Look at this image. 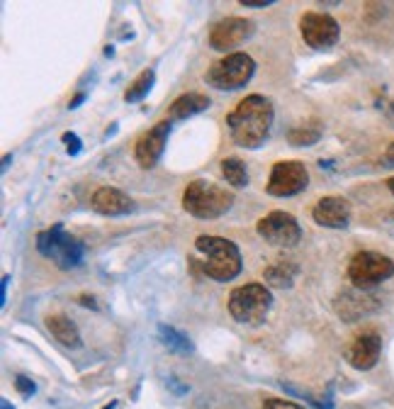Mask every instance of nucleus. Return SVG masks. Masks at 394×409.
I'll use <instances>...</instances> for the list:
<instances>
[{
    "instance_id": "f257e3e1",
    "label": "nucleus",
    "mask_w": 394,
    "mask_h": 409,
    "mask_svg": "<svg viewBox=\"0 0 394 409\" xmlns=\"http://www.w3.org/2000/svg\"><path fill=\"white\" fill-rule=\"evenodd\" d=\"M275 119V107L266 95H246L236 107L226 115V127H229L231 139L243 149H258L268 139Z\"/></svg>"
},
{
    "instance_id": "f03ea898",
    "label": "nucleus",
    "mask_w": 394,
    "mask_h": 409,
    "mask_svg": "<svg viewBox=\"0 0 394 409\" xmlns=\"http://www.w3.org/2000/svg\"><path fill=\"white\" fill-rule=\"evenodd\" d=\"M195 251L199 253V268L212 280L229 283L241 273V251L229 239L202 234L195 241Z\"/></svg>"
},
{
    "instance_id": "7ed1b4c3",
    "label": "nucleus",
    "mask_w": 394,
    "mask_h": 409,
    "mask_svg": "<svg viewBox=\"0 0 394 409\" xmlns=\"http://www.w3.org/2000/svg\"><path fill=\"white\" fill-rule=\"evenodd\" d=\"M234 204V192L226 187L207 183V180H192L182 192V207L197 219H217L226 214Z\"/></svg>"
},
{
    "instance_id": "20e7f679",
    "label": "nucleus",
    "mask_w": 394,
    "mask_h": 409,
    "mask_svg": "<svg viewBox=\"0 0 394 409\" xmlns=\"http://www.w3.org/2000/svg\"><path fill=\"white\" fill-rule=\"evenodd\" d=\"M273 307L270 290L261 283H246L231 290L229 295V312L239 324H248V327H258L266 322L268 312Z\"/></svg>"
},
{
    "instance_id": "39448f33",
    "label": "nucleus",
    "mask_w": 394,
    "mask_h": 409,
    "mask_svg": "<svg viewBox=\"0 0 394 409\" xmlns=\"http://www.w3.org/2000/svg\"><path fill=\"white\" fill-rule=\"evenodd\" d=\"M256 73V61L243 51H234L226 54L224 59L214 61L204 73V81L217 90H239L246 88L248 81Z\"/></svg>"
},
{
    "instance_id": "423d86ee",
    "label": "nucleus",
    "mask_w": 394,
    "mask_h": 409,
    "mask_svg": "<svg viewBox=\"0 0 394 409\" xmlns=\"http://www.w3.org/2000/svg\"><path fill=\"white\" fill-rule=\"evenodd\" d=\"M37 251L54 261L61 271H68L81 266L85 256V246L78 239L66 234L64 224H54L51 229L37 234Z\"/></svg>"
},
{
    "instance_id": "0eeeda50",
    "label": "nucleus",
    "mask_w": 394,
    "mask_h": 409,
    "mask_svg": "<svg viewBox=\"0 0 394 409\" xmlns=\"http://www.w3.org/2000/svg\"><path fill=\"white\" fill-rule=\"evenodd\" d=\"M394 276V261L378 251H358L348 263V278L356 290H373Z\"/></svg>"
},
{
    "instance_id": "6e6552de",
    "label": "nucleus",
    "mask_w": 394,
    "mask_h": 409,
    "mask_svg": "<svg viewBox=\"0 0 394 409\" xmlns=\"http://www.w3.org/2000/svg\"><path fill=\"white\" fill-rule=\"evenodd\" d=\"M256 231H258L261 239H266L273 246H283V249H292L300 244L302 239V227L290 212H270L263 219H258L256 224Z\"/></svg>"
},
{
    "instance_id": "1a4fd4ad",
    "label": "nucleus",
    "mask_w": 394,
    "mask_h": 409,
    "mask_svg": "<svg viewBox=\"0 0 394 409\" xmlns=\"http://www.w3.org/2000/svg\"><path fill=\"white\" fill-rule=\"evenodd\" d=\"M310 183V170L302 161H278L270 170L266 190L273 197H292Z\"/></svg>"
},
{
    "instance_id": "9d476101",
    "label": "nucleus",
    "mask_w": 394,
    "mask_h": 409,
    "mask_svg": "<svg viewBox=\"0 0 394 409\" xmlns=\"http://www.w3.org/2000/svg\"><path fill=\"white\" fill-rule=\"evenodd\" d=\"M302 39L312 49H331L341 37V27L327 13H305L300 17Z\"/></svg>"
},
{
    "instance_id": "9b49d317",
    "label": "nucleus",
    "mask_w": 394,
    "mask_h": 409,
    "mask_svg": "<svg viewBox=\"0 0 394 409\" xmlns=\"http://www.w3.org/2000/svg\"><path fill=\"white\" fill-rule=\"evenodd\" d=\"M256 22L246 17H226V20L217 22L209 32V47L217 51H229L241 47L246 39L253 37Z\"/></svg>"
},
{
    "instance_id": "f8f14e48",
    "label": "nucleus",
    "mask_w": 394,
    "mask_h": 409,
    "mask_svg": "<svg viewBox=\"0 0 394 409\" xmlns=\"http://www.w3.org/2000/svg\"><path fill=\"white\" fill-rule=\"evenodd\" d=\"M168 134H170V119H163L158 122L156 127H151L148 132H144L136 139V146H134V158L141 168H153L158 163V158L163 156V149H165V141H168Z\"/></svg>"
},
{
    "instance_id": "ddd939ff",
    "label": "nucleus",
    "mask_w": 394,
    "mask_h": 409,
    "mask_svg": "<svg viewBox=\"0 0 394 409\" xmlns=\"http://www.w3.org/2000/svg\"><path fill=\"white\" fill-rule=\"evenodd\" d=\"M312 217L317 224L327 227V229H346L348 222H351V204L339 195H327L314 204Z\"/></svg>"
},
{
    "instance_id": "4468645a",
    "label": "nucleus",
    "mask_w": 394,
    "mask_h": 409,
    "mask_svg": "<svg viewBox=\"0 0 394 409\" xmlns=\"http://www.w3.org/2000/svg\"><path fill=\"white\" fill-rule=\"evenodd\" d=\"M382 351V339L378 332H365L348 349V363H351L356 371H370L375 368V363L380 361Z\"/></svg>"
},
{
    "instance_id": "2eb2a0df",
    "label": "nucleus",
    "mask_w": 394,
    "mask_h": 409,
    "mask_svg": "<svg viewBox=\"0 0 394 409\" xmlns=\"http://www.w3.org/2000/svg\"><path fill=\"white\" fill-rule=\"evenodd\" d=\"M131 207H134V202H131L122 190H117V187H110V185L98 187L93 195V209L105 214V217L127 214V212H131Z\"/></svg>"
},
{
    "instance_id": "dca6fc26",
    "label": "nucleus",
    "mask_w": 394,
    "mask_h": 409,
    "mask_svg": "<svg viewBox=\"0 0 394 409\" xmlns=\"http://www.w3.org/2000/svg\"><path fill=\"white\" fill-rule=\"evenodd\" d=\"M375 310H378V300L363 295V290H358V293H344L336 300V312H339V317L346 322H356Z\"/></svg>"
},
{
    "instance_id": "f3484780",
    "label": "nucleus",
    "mask_w": 394,
    "mask_h": 409,
    "mask_svg": "<svg viewBox=\"0 0 394 409\" xmlns=\"http://www.w3.org/2000/svg\"><path fill=\"white\" fill-rule=\"evenodd\" d=\"M47 329L51 332V337L59 341L61 346H66V349H81V332H78V327L68 320L66 315H51L47 317Z\"/></svg>"
},
{
    "instance_id": "a211bd4d",
    "label": "nucleus",
    "mask_w": 394,
    "mask_h": 409,
    "mask_svg": "<svg viewBox=\"0 0 394 409\" xmlns=\"http://www.w3.org/2000/svg\"><path fill=\"white\" fill-rule=\"evenodd\" d=\"M209 107V98L204 93H185L175 98L168 107V119H187L192 115H199Z\"/></svg>"
},
{
    "instance_id": "6ab92c4d",
    "label": "nucleus",
    "mask_w": 394,
    "mask_h": 409,
    "mask_svg": "<svg viewBox=\"0 0 394 409\" xmlns=\"http://www.w3.org/2000/svg\"><path fill=\"white\" fill-rule=\"evenodd\" d=\"M297 273H300V266L295 261H275L263 271V278L273 288H292Z\"/></svg>"
},
{
    "instance_id": "aec40b11",
    "label": "nucleus",
    "mask_w": 394,
    "mask_h": 409,
    "mask_svg": "<svg viewBox=\"0 0 394 409\" xmlns=\"http://www.w3.org/2000/svg\"><path fill=\"white\" fill-rule=\"evenodd\" d=\"M158 337H161L163 346H168L175 354H192V341L185 337L182 332H178L175 327H168V324H158Z\"/></svg>"
},
{
    "instance_id": "412c9836",
    "label": "nucleus",
    "mask_w": 394,
    "mask_h": 409,
    "mask_svg": "<svg viewBox=\"0 0 394 409\" xmlns=\"http://www.w3.org/2000/svg\"><path fill=\"white\" fill-rule=\"evenodd\" d=\"M153 81H156V73H153V68H146V71H141L139 76H136L134 81L129 83L127 93H124V100H127V102L144 100L146 95H148V90L153 88Z\"/></svg>"
},
{
    "instance_id": "4be33fe9",
    "label": "nucleus",
    "mask_w": 394,
    "mask_h": 409,
    "mask_svg": "<svg viewBox=\"0 0 394 409\" xmlns=\"http://www.w3.org/2000/svg\"><path fill=\"white\" fill-rule=\"evenodd\" d=\"M221 173H224V178L229 180V185H234V187L248 185V170L241 158H236V156L224 158V161H221Z\"/></svg>"
},
{
    "instance_id": "5701e85b",
    "label": "nucleus",
    "mask_w": 394,
    "mask_h": 409,
    "mask_svg": "<svg viewBox=\"0 0 394 409\" xmlns=\"http://www.w3.org/2000/svg\"><path fill=\"white\" fill-rule=\"evenodd\" d=\"M319 139H322V127L317 122L300 124V127H292L288 132V141L292 146H314Z\"/></svg>"
},
{
    "instance_id": "b1692460",
    "label": "nucleus",
    "mask_w": 394,
    "mask_h": 409,
    "mask_svg": "<svg viewBox=\"0 0 394 409\" xmlns=\"http://www.w3.org/2000/svg\"><path fill=\"white\" fill-rule=\"evenodd\" d=\"M263 409H305V407L295 405V402H290V400H278V397H268V400H263Z\"/></svg>"
},
{
    "instance_id": "393cba45",
    "label": "nucleus",
    "mask_w": 394,
    "mask_h": 409,
    "mask_svg": "<svg viewBox=\"0 0 394 409\" xmlns=\"http://www.w3.org/2000/svg\"><path fill=\"white\" fill-rule=\"evenodd\" d=\"M15 388L20 390L22 395H27V397H32L34 392H37V385H34L30 378H25V375H17V378H15Z\"/></svg>"
},
{
    "instance_id": "a878e982",
    "label": "nucleus",
    "mask_w": 394,
    "mask_h": 409,
    "mask_svg": "<svg viewBox=\"0 0 394 409\" xmlns=\"http://www.w3.org/2000/svg\"><path fill=\"white\" fill-rule=\"evenodd\" d=\"M61 139H64V144H66V149H68V153H71V156L81 153V139H78V136L73 134V132H66L64 136H61Z\"/></svg>"
},
{
    "instance_id": "bb28decb",
    "label": "nucleus",
    "mask_w": 394,
    "mask_h": 409,
    "mask_svg": "<svg viewBox=\"0 0 394 409\" xmlns=\"http://www.w3.org/2000/svg\"><path fill=\"white\" fill-rule=\"evenodd\" d=\"M275 0H241L243 8H268V5H273Z\"/></svg>"
},
{
    "instance_id": "cd10ccee",
    "label": "nucleus",
    "mask_w": 394,
    "mask_h": 409,
    "mask_svg": "<svg viewBox=\"0 0 394 409\" xmlns=\"http://www.w3.org/2000/svg\"><path fill=\"white\" fill-rule=\"evenodd\" d=\"M78 305L90 307V310H98V302H95V298H90V295H78Z\"/></svg>"
},
{
    "instance_id": "c85d7f7f",
    "label": "nucleus",
    "mask_w": 394,
    "mask_h": 409,
    "mask_svg": "<svg viewBox=\"0 0 394 409\" xmlns=\"http://www.w3.org/2000/svg\"><path fill=\"white\" fill-rule=\"evenodd\" d=\"M8 283H10V276H3V293H0V305H5V300H8Z\"/></svg>"
},
{
    "instance_id": "c756f323",
    "label": "nucleus",
    "mask_w": 394,
    "mask_h": 409,
    "mask_svg": "<svg viewBox=\"0 0 394 409\" xmlns=\"http://www.w3.org/2000/svg\"><path fill=\"white\" fill-rule=\"evenodd\" d=\"M385 158H387V163H392L394 166V141L390 146H387V151H385Z\"/></svg>"
},
{
    "instance_id": "7c9ffc66",
    "label": "nucleus",
    "mask_w": 394,
    "mask_h": 409,
    "mask_svg": "<svg viewBox=\"0 0 394 409\" xmlns=\"http://www.w3.org/2000/svg\"><path fill=\"white\" fill-rule=\"evenodd\" d=\"M168 385H170V388H173L175 392H187V388H182V385H178V380H175V378H168Z\"/></svg>"
},
{
    "instance_id": "2f4dec72",
    "label": "nucleus",
    "mask_w": 394,
    "mask_h": 409,
    "mask_svg": "<svg viewBox=\"0 0 394 409\" xmlns=\"http://www.w3.org/2000/svg\"><path fill=\"white\" fill-rule=\"evenodd\" d=\"M83 100H85V93H78L76 98L71 100V105H68V107H71V110H73V107H78V105H81Z\"/></svg>"
},
{
    "instance_id": "473e14b6",
    "label": "nucleus",
    "mask_w": 394,
    "mask_h": 409,
    "mask_svg": "<svg viewBox=\"0 0 394 409\" xmlns=\"http://www.w3.org/2000/svg\"><path fill=\"white\" fill-rule=\"evenodd\" d=\"M0 409H15V407L10 405V400H0Z\"/></svg>"
},
{
    "instance_id": "72a5a7b5",
    "label": "nucleus",
    "mask_w": 394,
    "mask_h": 409,
    "mask_svg": "<svg viewBox=\"0 0 394 409\" xmlns=\"http://www.w3.org/2000/svg\"><path fill=\"white\" fill-rule=\"evenodd\" d=\"M8 163H10V153H5V158H3V170H8Z\"/></svg>"
},
{
    "instance_id": "f704fd0d",
    "label": "nucleus",
    "mask_w": 394,
    "mask_h": 409,
    "mask_svg": "<svg viewBox=\"0 0 394 409\" xmlns=\"http://www.w3.org/2000/svg\"><path fill=\"white\" fill-rule=\"evenodd\" d=\"M387 187H390V190H392V195H394V178L387 180Z\"/></svg>"
},
{
    "instance_id": "c9c22d12",
    "label": "nucleus",
    "mask_w": 394,
    "mask_h": 409,
    "mask_svg": "<svg viewBox=\"0 0 394 409\" xmlns=\"http://www.w3.org/2000/svg\"><path fill=\"white\" fill-rule=\"evenodd\" d=\"M117 407V402H110V405H107V407H102V409H115Z\"/></svg>"
},
{
    "instance_id": "e433bc0d",
    "label": "nucleus",
    "mask_w": 394,
    "mask_h": 409,
    "mask_svg": "<svg viewBox=\"0 0 394 409\" xmlns=\"http://www.w3.org/2000/svg\"><path fill=\"white\" fill-rule=\"evenodd\" d=\"M392 219H394V212H392Z\"/></svg>"
}]
</instances>
